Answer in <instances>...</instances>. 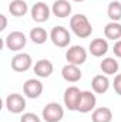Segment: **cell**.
<instances>
[{
    "instance_id": "cell-20",
    "label": "cell",
    "mask_w": 121,
    "mask_h": 122,
    "mask_svg": "<svg viewBox=\"0 0 121 122\" xmlns=\"http://www.w3.org/2000/svg\"><path fill=\"white\" fill-rule=\"evenodd\" d=\"M100 67H101L103 72H105L108 75H113L118 71V61L116 58H113V57H107V58H104L101 61Z\"/></svg>"
},
{
    "instance_id": "cell-14",
    "label": "cell",
    "mask_w": 121,
    "mask_h": 122,
    "mask_svg": "<svg viewBox=\"0 0 121 122\" xmlns=\"http://www.w3.org/2000/svg\"><path fill=\"white\" fill-rule=\"evenodd\" d=\"M108 51V43L104 38H94L90 43V53L94 57H101Z\"/></svg>"
},
{
    "instance_id": "cell-27",
    "label": "cell",
    "mask_w": 121,
    "mask_h": 122,
    "mask_svg": "<svg viewBox=\"0 0 121 122\" xmlns=\"http://www.w3.org/2000/svg\"><path fill=\"white\" fill-rule=\"evenodd\" d=\"M74 1H84V0H74Z\"/></svg>"
},
{
    "instance_id": "cell-17",
    "label": "cell",
    "mask_w": 121,
    "mask_h": 122,
    "mask_svg": "<svg viewBox=\"0 0 121 122\" xmlns=\"http://www.w3.org/2000/svg\"><path fill=\"white\" fill-rule=\"evenodd\" d=\"M53 13L57 17H67L71 13V4L67 0H56L53 4Z\"/></svg>"
},
{
    "instance_id": "cell-11",
    "label": "cell",
    "mask_w": 121,
    "mask_h": 122,
    "mask_svg": "<svg viewBox=\"0 0 121 122\" xmlns=\"http://www.w3.org/2000/svg\"><path fill=\"white\" fill-rule=\"evenodd\" d=\"M23 91L24 94L31 98V99H36V98H38L40 95H41V92H43V84L38 81V80H27L26 82H24V85H23Z\"/></svg>"
},
{
    "instance_id": "cell-16",
    "label": "cell",
    "mask_w": 121,
    "mask_h": 122,
    "mask_svg": "<svg viewBox=\"0 0 121 122\" xmlns=\"http://www.w3.org/2000/svg\"><path fill=\"white\" fill-rule=\"evenodd\" d=\"M91 87L95 94H104V92L108 91V87H110V81L107 77L104 75H95L91 81Z\"/></svg>"
},
{
    "instance_id": "cell-23",
    "label": "cell",
    "mask_w": 121,
    "mask_h": 122,
    "mask_svg": "<svg viewBox=\"0 0 121 122\" xmlns=\"http://www.w3.org/2000/svg\"><path fill=\"white\" fill-rule=\"evenodd\" d=\"M20 122H41V121H40V118H38V117H37L36 114L27 112V114H24V115L22 117Z\"/></svg>"
},
{
    "instance_id": "cell-21",
    "label": "cell",
    "mask_w": 121,
    "mask_h": 122,
    "mask_svg": "<svg viewBox=\"0 0 121 122\" xmlns=\"http://www.w3.org/2000/svg\"><path fill=\"white\" fill-rule=\"evenodd\" d=\"M30 38L34 44H43L47 40V31L43 27H34L30 31Z\"/></svg>"
},
{
    "instance_id": "cell-25",
    "label": "cell",
    "mask_w": 121,
    "mask_h": 122,
    "mask_svg": "<svg viewBox=\"0 0 121 122\" xmlns=\"http://www.w3.org/2000/svg\"><path fill=\"white\" fill-rule=\"evenodd\" d=\"M114 54L121 58V40H117V43L114 44Z\"/></svg>"
},
{
    "instance_id": "cell-22",
    "label": "cell",
    "mask_w": 121,
    "mask_h": 122,
    "mask_svg": "<svg viewBox=\"0 0 121 122\" xmlns=\"http://www.w3.org/2000/svg\"><path fill=\"white\" fill-rule=\"evenodd\" d=\"M107 14L113 21H118L121 19V3L120 1H111L107 9Z\"/></svg>"
},
{
    "instance_id": "cell-2",
    "label": "cell",
    "mask_w": 121,
    "mask_h": 122,
    "mask_svg": "<svg viewBox=\"0 0 121 122\" xmlns=\"http://www.w3.org/2000/svg\"><path fill=\"white\" fill-rule=\"evenodd\" d=\"M64 117V109L60 104L50 102L43 108V118L46 122H59Z\"/></svg>"
},
{
    "instance_id": "cell-6",
    "label": "cell",
    "mask_w": 121,
    "mask_h": 122,
    "mask_svg": "<svg viewBox=\"0 0 121 122\" xmlns=\"http://www.w3.org/2000/svg\"><path fill=\"white\" fill-rule=\"evenodd\" d=\"M26 36L22 31H11L6 37V46L11 51H20L26 46Z\"/></svg>"
},
{
    "instance_id": "cell-12",
    "label": "cell",
    "mask_w": 121,
    "mask_h": 122,
    "mask_svg": "<svg viewBox=\"0 0 121 122\" xmlns=\"http://www.w3.org/2000/svg\"><path fill=\"white\" fill-rule=\"evenodd\" d=\"M61 75L68 82H77V81L81 80V71H80L78 65H74V64L64 65L63 70H61Z\"/></svg>"
},
{
    "instance_id": "cell-15",
    "label": "cell",
    "mask_w": 121,
    "mask_h": 122,
    "mask_svg": "<svg viewBox=\"0 0 121 122\" xmlns=\"http://www.w3.org/2000/svg\"><path fill=\"white\" fill-rule=\"evenodd\" d=\"M91 121L93 122H111L113 121V112L107 107L97 108L93 112V115H91Z\"/></svg>"
},
{
    "instance_id": "cell-1",
    "label": "cell",
    "mask_w": 121,
    "mask_h": 122,
    "mask_svg": "<svg viewBox=\"0 0 121 122\" xmlns=\"http://www.w3.org/2000/svg\"><path fill=\"white\" fill-rule=\"evenodd\" d=\"M70 27L74 31V34L80 38H87L93 33V27H91L88 19L84 14H76L71 17L70 20Z\"/></svg>"
},
{
    "instance_id": "cell-13",
    "label": "cell",
    "mask_w": 121,
    "mask_h": 122,
    "mask_svg": "<svg viewBox=\"0 0 121 122\" xmlns=\"http://www.w3.org/2000/svg\"><path fill=\"white\" fill-rule=\"evenodd\" d=\"M53 62L49 60H38L36 64H34V72L36 75L41 77V78H47L51 75L53 72Z\"/></svg>"
},
{
    "instance_id": "cell-26",
    "label": "cell",
    "mask_w": 121,
    "mask_h": 122,
    "mask_svg": "<svg viewBox=\"0 0 121 122\" xmlns=\"http://www.w3.org/2000/svg\"><path fill=\"white\" fill-rule=\"evenodd\" d=\"M7 26V19L4 14H0V31H3Z\"/></svg>"
},
{
    "instance_id": "cell-8",
    "label": "cell",
    "mask_w": 121,
    "mask_h": 122,
    "mask_svg": "<svg viewBox=\"0 0 121 122\" xmlns=\"http://www.w3.org/2000/svg\"><path fill=\"white\" fill-rule=\"evenodd\" d=\"M95 102H97V98H95V95L93 92L81 91V98H80L77 111L81 112V114H87V112H90L91 109H94Z\"/></svg>"
},
{
    "instance_id": "cell-19",
    "label": "cell",
    "mask_w": 121,
    "mask_h": 122,
    "mask_svg": "<svg viewBox=\"0 0 121 122\" xmlns=\"http://www.w3.org/2000/svg\"><path fill=\"white\" fill-rule=\"evenodd\" d=\"M9 10L14 17H22L27 13V4L23 0H13L9 6Z\"/></svg>"
},
{
    "instance_id": "cell-5",
    "label": "cell",
    "mask_w": 121,
    "mask_h": 122,
    "mask_svg": "<svg viewBox=\"0 0 121 122\" xmlns=\"http://www.w3.org/2000/svg\"><path fill=\"white\" fill-rule=\"evenodd\" d=\"M81 98V91L77 87H68L64 91V105L67 107L68 111H77L78 102Z\"/></svg>"
},
{
    "instance_id": "cell-10",
    "label": "cell",
    "mask_w": 121,
    "mask_h": 122,
    "mask_svg": "<svg viewBox=\"0 0 121 122\" xmlns=\"http://www.w3.org/2000/svg\"><path fill=\"white\" fill-rule=\"evenodd\" d=\"M49 16H50V9L47 7L46 3L38 1V3H36L33 6V9H31V17H33L34 21H37V23L47 21Z\"/></svg>"
},
{
    "instance_id": "cell-9",
    "label": "cell",
    "mask_w": 121,
    "mask_h": 122,
    "mask_svg": "<svg viewBox=\"0 0 121 122\" xmlns=\"http://www.w3.org/2000/svg\"><path fill=\"white\" fill-rule=\"evenodd\" d=\"M30 67H31V57L27 53H20V54L14 56L13 60H11V68L17 72L27 71Z\"/></svg>"
},
{
    "instance_id": "cell-3",
    "label": "cell",
    "mask_w": 121,
    "mask_h": 122,
    "mask_svg": "<svg viewBox=\"0 0 121 122\" xmlns=\"http://www.w3.org/2000/svg\"><path fill=\"white\" fill-rule=\"evenodd\" d=\"M50 38L53 41L54 46L57 47H67L71 41V37H70V33L67 29H64L63 26H56L53 27V30L50 33Z\"/></svg>"
},
{
    "instance_id": "cell-24",
    "label": "cell",
    "mask_w": 121,
    "mask_h": 122,
    "mask_svg": "<svg viewBox=\"0 0 121 122\" xmlns=\"http://www.w3.org/2000/svg\"><path fill=\"white\" fill-rule=\"evenodd\" d=\"M114 90H116V92L118 95H121V74H118L114 78Z\"/></svg>"
},
{
    "instance_id": "cell-18",
    "label": "cell",
    "mask_w": 121,
    "mask_h": 122,
    "mask_svg": "<svg viewBox=\"0 0 121 122\" xmlns=\"http://www.w3.org/2000/svg\"><path fill=\"white\" fill-rule=\"evenodd\" d=\"M104 36L110 40H120L121 38V24L117 21H111L104 27Z\"/></svg>"
},
{
    "instance_id": "cell-4",
    "label": "cell",
    "mask_w": 121,
    "mask_h": 122,
    "mask_svg": "<svg viewBox=\"0 0 121 122\" xmlns=\"http://www.w3.org/2000/svg\"><path fill=\"white\" fill-rule=\"evenodd\" d=\"M66 60L68 61V64L81 65V64H84L86 60H87V51L81 46H73V47H70L67 50Z\"/></svg>"
},
{
    "instance_id": "cell-7",
    "label": "cell",
    "mask_w": 121,
    "mask_h": 122,
    "mask_svg": "<svg viewBox=\"0 0 121 122\" xmlns=\"http://www.w3.org/2000/svg\"><path fill=\"white\" fill-rule=\"evenodd\" d=\"M6 107L11 114H20L26 108V99L20 94H10L6 99Z\"/></svg>"
}]
</instances>
